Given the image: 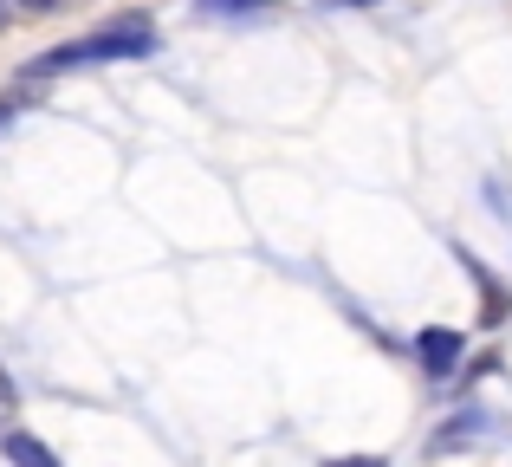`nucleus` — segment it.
Instances as JSON below:
<instances>
[{
	"instance_id": "1",
	"label": "nucleus",
	"mask_w": 512,
	"mask_h": 467,
	"mask_svg": "<svg viewBox=\"0 0 512 467\" xmlns=\"http://www.w3.org/2000/svg\"><path fill=\"white\" fill-rule=\"evenodd\" d=\"M163 52V33H156L150 13H117L98 33H78L65 46H46L39 59L20 65V85H46V78H72V72H98V65H137Z\"/></svg>"
},
{
	"instance_id": "2",
	"label": "nucleus",
	"mask_w": 512,
	"mask_h": 467,
	"mask_svg": "<svg viewBox=\"0 0 512 467\" xmlns=\"http://www.w3.org/2000/svg\"><path fill=\"white\" fill-rule=\"evenodd\" d=\"M409 351H415V364H422V377L428 383H454L467 370V331H454V325H422L409 338Z\"/></svg>"
},
{
	"instance_id": "3",
	"label": "nucleus",
	"mask_w": 512,
	"mask_h": 467,
	"mask_svg": "<svg viewBox=\"0 0 512 467\" xmlns=\"http://www.w3.org/2000/svg\"><path fill=\"white\" fill-rule=\"evenodd\" d=\"M493 435H500V416L480 409V403H467V409H454V416L428 435V455H467V448L493 442Z\"/></svg>"
},
{
	"instance_id": "4",
	"label": "nucleus",
	"mask_w": 512,
	"mask_h": 467,
	"mask_svg": "<svg viewBox=\"0 0 512 467\" xmlns=\"http://www.w3.org/2000/svg\"><path fill=\"white\" fill-rule=\"evenodd\" d=\"M454 260H461V273L474 279V292H480V325H506L512 318V286L493 279V266L480 260V253H467V247H454Z\"/></svg>"
},
{
	"instance_id": "5",
	"label": "nucleus",
	"mask_w": 512,
	"mask_h": 467,
	"mask_svg": "<svg viewBox=\"0 0 512 467\" xmlns=\"http://www.w3.org/2000/svg\"><path fill=\"white\" fill-rule=\"evenodd\" d=\"M0 461H7V467H65L59 448H52L46 435L20 429V422H13V429H0Z\"/></svg>"
},
{
	"instance_id": "6",
	"label": "nucleus",
	"mask_w": 512,
	"mask_h": 467,
	"mask_svg": "<svg viewBox=\"0 0 512 467\" xmlns=\"http://www.w3.org/2000/svg\"><path fill=\"white\" fill-rule=\"evenodd\" d=\"M201 20H234V26H253L273 13V0H195Z\"/></svg>"
},
{
	"instance_id": "7",
	"label": "nucleus",
	"mask_w": 512,
	"mask_h": 467,
	"mask_svg": "<svg viewBox=\"0 0 512 467\" xmlns=\"http://www.w3.org/2000/svg\"><path fill=\"white\" fill-rule=\"evenodd\" d=\"M13 416H20V383H13V370L0 364V429H13Z\"/></svg>"
},
{
	"instance_id": "8",
	"label": "nucleus",
	"mask_w": 512,
	"mask_h": 467,
	"mask_svg": "<svg viewBox=\"0 0 512 467\" xmlns=\"http://www.w3.org/2000/svg\"><path fill=\"white\" fill-rule=\"evenodd\" d=\"M318 467H389L383 455H331V461H318Z\"/></svg>"
},
{
	"instance_id": "9",
	"label": "nucleus",
	"mask_w": 512,
	"mask_h": 467,
	"mask_svg": "<svg viewBox=\"0 0 512 467\" xmlns=\"http://www.w3.org/2000/svg\"><path fill=\"white\" fill-rule=\"evenodd\" d=\"M65 0H13V13H59Z\"/></svg>"
},
{
	"instance_id": "10",
	"label": "nucleus",
	"mask_w": 512,
	"mask_h": 467,
	"mask_svg": "<svg viewBox=\"0 0 512 467\" xmlns=\"http://www.w3.org/2000/svg\"><path fill=\"white\" fill-rule=\"evenodd\" d=\"M20 111H26V98H20V91H13V98H0V130H7V124H13Z\"/></svg>"
},
{
	"instance_id": "11",
	"label": "nucleus",
	"mask_w": 512,
	"mask_h": 467,
	"mask_svg": "<svg viewBox=\"0 0 512 467\" xmlns=\"http://www.w3.org/2000/svg\"><path fill=\"white\" fill-rule=\"evenodd\" d=\"M7 26H13V0H0V33H7Z\"/></svg>"
},
{
	"instance_id": "12",
	"label": "nucleus",
	"mask_w": 512,
	"mask_h": 467,
	"mask_svg": "<svg viewBox=\"0 0 512 467\" xmlns=\"http://www.w3.org/2000/svg\"><path fill=\"white\" fill-rule=\"evenodd\" d=\"M331 7H376V0H331Z\"/></svg>"
}]
</instances>
